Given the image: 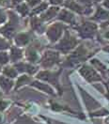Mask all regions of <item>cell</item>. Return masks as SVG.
Segmentation results:
<instances>
[{
	"label": "cell",
	"instance_id": "cell-1",
	"mask_svg": "<svg viewBox=\"0 0 109 124\" xmlns=\"http://www.w3.org/2000/svg\"><path fill=\"white\" fill-rule=\"evenodd\" d=\"M0 85H1V86L5 89V90H8V89H9L10 88V86L12 85V82L11 81H9L8 79H6V78L2 77L0 78Z\"/></svg>",
	"mask_w": 109,
	"mask_h": 124
},
{
	"label": "cell",
	"instance_id": "cell-2",
	"mask_svg": "<svg viewBox=\"0 0 109 124\" xmlns=\"http://www.w3.org/2000/svg\"><path fill=\"white\" fill-rule=\"evenodd\" d=\"M16 41H17L18 44H24L27 41V36L26 35H23V34L19 35L17 37V39H16Z\"/></svg>",
	"mask_w": 109,
	"mask_h": 124
},
{
	"label": "cell",
	"instance_id": "cell-3",
	"mask_svg": "<svg viewBox=\"0 0 109 124\" xmlns=\"http://www.w3.org/2000/svg\"><path fill=\"white\" fill-rule=\"evenodd\" d=\"M21 52L19 51V50H17V49H12V53H11V58H12V60H17L18 58H20L21 57Z\"/></svg>",
	"mask_w": 109,
	"mask_h": 124
},
{
	"label": "cell",
	"instance_id": "cell-4",
	"mask_svg": "<svg viewBox=\"0 0 109 124\" xmlns=\"http://www.w3.org/2000/svg\"><path fill=\"white\" fill-rule=\"evenodd\" d=\"M4 72H5V74H7V75L10 76V77H14L16 75V71L13 69H10V68H7Z\"/></svg>",
	"mask_w": 109,
	"mask_h": 124
},
{
	"label": "cell",
	"instance_id": "cell-5",
	"mask_svg": "<svg viewBox=\"0 0 109 124\" xmlns=\"http://www.w3.org/2000/svg\"><path fill=\"white\" fill-rule=\"evenodd\" d=\"M8 61V55L5 54V53H2L0 54V63L1 64H4Z\"/></svg>",
	"mask_w": 109,
	"mask_h": 124
},
{
	"label": "cell",
	"instance_id": "cell-6",
	"mask_svg": "<svg viewBox=\"0 0 109 124\" xmlns=\"http://www.w3.org/2000/svg\"><path fill=\"white\" fill-rule=\"evenodd\" d=\"M28 80V78L26 77V76H23V77L21 78L19 81H18V85H23V83H25V81H27Z\"/></svg>",
	"mask_w": 109,
	"mask_h": 124
},
{
	"label": "cell",
	"instance_id": "cell-7",
	"mask_svg": "<svg viewBox=\"0 0 109 124\" xmlns=\"http://www.w3.org/2000/svg\"><path fill=\"white\" fill-rule=\"evenodd\" d=\"M7 45H8V44H7L4 40H1V39H0V48H6Z\"/></svg>",
	"mask_w": 109,
	"mask_h": 124
},
{
	"label": "cell",
	"instance_id": "cell-8",
	"mask_svg": "<svg viewBox=\"0 0 109 124\" xmlns=\"http://www.w3.org/2000/svg\"><path fill=\"white\" fill-rule=\"evenodd\" d=\"M7 106V103L4 102V101H0V110H3V109L6 108Z\"/></svg>",
	"mask_w": 109,
	"mask_h": 124
},
{
	"label": "cell",
	"instance_id": "cell-9",
	"mask_svg": "<svg viewBox=\"0 0 109 124\" xmlns=\"http://www.w3.org/2000/svg\"><path fill=\"white\" fill-rule=\"evenodd\" d=\"M1 119H2V118H1V116H0V124H1Z\"/></svg>",
	"mask_w": 109,
	"mask_h": 124
}]
</instances>
